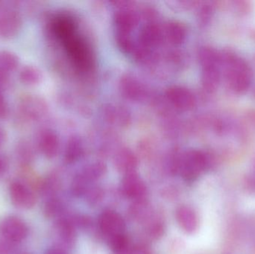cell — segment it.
<instances>
[{
  "label": "cell",
  "instance_id": "6da1fadb",
  "mask_svg": "<svg viewBox=\"0 0 255 254\" xmlns=\"http://www.w3.org/2000/svg\"><path fill=\"white\" fill-rule=\"evenodd\" d=\"M51 27L73 65L83 71L90 70L93 65L92 52L73 18L57 15L52 19Z\"/></svg>",
  "mask_w": 255,
  "mask_h": 254
},
{
  "label": "cell",
  "instance_id": "7a4b0ae2",
  "mask_svg": "<svg viewBox=\"0 0 255 254\" xmlns=\"http://www.w3.org/2000/svg\"><path fill=\"white\" fill-rule=\"evenodd\" d=\"M221 71L228 88L235 94L247 92L253 82V74L248 63L232 52L220 54Z\"/></svg>",
  "mask_w": 255,
  "mask_h": 254
},
{
  "label": "cell",
  "instance_id": "3957f363",
  "mask_svg": "<svg viewBox=\"0 0 255 254\" xmlns=\"http://www.w3.org/2000/svg\"><path fill=\"white\" fill-rule=\"evenodd\" d=\"M22 16L16 6L10 2L0 4V36L4 38L15 37L22 28Z\"/></svg>",
  "mask_w": 255,
  "mask_h": 254
},
{
  "label": "cell",
  "instance_id": "277c9868",
  "mask_svg": "<svg viewBox=\"0 0 255 254\" xmlns=\"http://www.w3.org/2000/svg\"><path fill=\"white\" fill-rule=\"evenodd\" d=\"M28 234L26 224L19 218L8 216L0 222V235L7 243H20L26 238Z\"/></svg>",
  "mask_w": 255,
  "mask_h": 254
},
{
  "label": "cell",
  "instance_id": "5b68a950",
  "mask_svg": "<svg viewBox=\"0 0 255 254\" xmlns=\"http://www.w3.org/2000/svg\"><path fill=\"white\" fill-rule=\"evenodd\" d=\"M211 161L207 155L193 152L188 155L181 169L183 177L187 181H194L205 170L209 169Z\"/></svg>",
  "mask_w": 255,
  "mask_h": 254
},
{
  "label": "cell",
  "instance_id": "8992f818",
  "mask_svg": "<svg viewBox=\"0 0 255 254\" xmlns=\"http://www.w3.org/2000/svg\"><path fill=\"white\" fill-rule=\"evenodd\" d=\"M99 227L108 240L125 234L126 222L121 215L112 210H106L100 215Z\"/></svg>",
  "mask_w": 255,
  "mask_h": 254
},
{
  "label": "cell",
  "instance_id": "52a82bcc",
  "mask_svg": "<svg viewBox=\"0 0 255 254\" xmlns=\"http://www.w3.org/2000/svg\"><path fill=\"white\" fill-rule=\"evenodd\" d=\"M12 203L22 209H31L35 205L36 196L26 185L19 181H13L9 187Z\"/></svg>",
  "mask_w": 255,
  "mask_h": 254
},
{
  "label": "cell",
  "instance_id": "ba28073f",
  "mask_svg": "<svg viewBox=\"0 0 255 254\" xmlns=\"http://www.w3.org/2000/svg\"><path fill=\"white\" fill-rule=\"evenodd\" d=\"M44 104L40 98L35 95H26L19 101V113L24 119L30 122L40 119L44 114Z\"/></svg>",
  "mask_w": 255,
  "mask_h": 254
},
{
  "label": "cell",
  "instance_id": "9c48e42d",
  "mask_svg": "<svg viewBox=\"0 0 255 254\" xmlns=\"http://www.w3.org/2000/svg\"><path fill=\"white\" fill-rule=\"evenodd\" d=\"M123 194L134 201H143L147 194L146 186L142 180L133 173L128 174L121 185Z\"/></svg>",
  "mask_w": 255,
  "mask_h": 254
},
{
  "label": "cell",
  "instance_id": "30bf717a",
  "mask_svg": "<svg viewBox=\"0 0 255 254\" xmlns=\"http://www.w3.org/2000/svg\"><path fill=\"white\" fill-rule=\"evenodd\" d=\"M177 222L187 234H194L199 227V218L195 210L188 206L178 207L175 213Z\"/></svg>",
  "mask_w": 255,
  "mask_h": 254
},
{
  "label": "cell",
  "instance_id": "8fae6325",
  "mask_svg": "<svg viewBox=\"0 0 255 254\" xmlns=\"http://www.w3.org/2000/svg\"><path fill=\"white\" fill-rule=\"evenodd\" d=\"M37 146L45 156L52 158L55 156L58 149L56 137L49 130H43L37 137Z\"/></svg>",
  "mask_w": 255,
  "mask_h": 254
},
{
  "label": "cell",
  "instance_id": "7c38bea8",
  "mask_svg": "<svg viewBox=\"0 0 255 254\" xmlns=\"http://www.w3.org/2000/svg\"><path fill=\"white\" fill-rule=\"evenodd\" d=\"M76 227L73 219H62L58 221L57 230L60 240L64 245L71 246L73 244L76 239Z\"/></svg>",
  "mask_w": 255,
  "mask_h": 254
},
{
  "label": "cell",
  "instance_id": "4fadbf2b",
  "mask_svg": "<svg viewBox=\"0 0 255 254\" xmlns=\"http://www.w3.org/2000/svg\"><path fill=\"white\" fill-rule=\"evenodd\" d=\"M19 58L14 52L0 50V76L9 77L17 69Z\"/></svg>",
  "mask_w": 255,
  "mask_h": 254
},
{
  "label": "cell",
  "instance_id": "5bb4252c",
  "mask_svg": "<svg viewBox=\"0 0 255 254\" xmlns=\"http://www.w3.org/2000/svg\"><path fill=\"white\" fill-rule=\"evenodd\" d=\"M41 76L40 71L32 65H25L19 72V79L23 85L33 86L40 82Z\"/></svg>",
  "mask_w": 255,
  "mask_h": 254
},
{
  "label": "cell",
  "instance_id": "9a60e30c",
  "mask_svg": "<svg viewBox=\"0 0 255 254\" xmlns=\"http://www.w3.org/2000/svg\"><path fill=\"white\" fill-rule=\"evenodd\" d=\"M109 242L113 254H130L132 246L126 234L112 237Z\"/></svg>",
  "mask_w": 255,
  "mask_h": 254
},
{
  "label": "cell",
  "instance_id": "2e32d148",
  "mask_svg": "<svg viewBox=\"0 0 255 254\" xmlns=\"http://www.w3.org/2000/svg\"><path fill=\"white\" fill-rule=\"evenodd\" d=\"M130 213L133 219L140 222H146L152 215L145 200L135 201L134 204L130 207Z\"/></svg>",
  "mask_w": 255,
  "mask_h": 254
},
{
  "label": "cell",
  "instance_id": "e0dca14e",
  "mask_svg": "<svg viewBox=\"0 0 255 254\" xmlns=\"http://www.w3.org/2000/svg\"><path fill=\"white\" fill-rule=\"evenodd\" d=\"M146 229L148 235L153 239H158L164 233V224L157 216L151 215L146 221Z\"/></svg>",
  "mask_w": 255,
  "mask_h": 254
},
{
  "label": "cell",
  "instance_id": "ac0fdd59",
  "mask_svg": "<svg viewBox=\"0 0 255 254\" xmlns=\"http://www.w3.org/2000/svg\"><path fill=\"white\" fill-rule=\"evenodd\" d=\"M64 205L61 200L57 198H51L45 204L43 213L46 218L52 219L61 214Z\"/></svg>",
  "mask_w": 255,
  "mask_h": 254
},
{
  "label": "cell",
  "instance_id": "d6986e66",
  "mask_svg": "<svg viewBox=\"0 0 255 254\" xmlns=\"http://www.w3.org/2000/svg\"><path fill=\"white\" fill-rule=\"evenodd\" d=\"M16 155L18 159L22 164H28L31 162L33 158L32 146L31 143L26 140L19 142L16 146Z\"/></svg>",
  "mask_w": 255,
  "mask_h": 254
},
{
  "label": "cell",
  "instance_id": "ffe728a7",
  "mask_svg": "<svg viewBox=\"0 0 255 254\" xmlns=\"http://www.w3.org/2000/svg\"><path fill=\"white\" fill-rule=\"evenodd\" d=\"M85 195L86 196L88 202L94 205L101 201L103 198V190L98 186H91Z\"/></svg>",
  "mask_w": 255,
  "mask_h": 254
},
{
  "label": "cell",
  "instance_id": "44dd1931",
  "mask_svg": "<svg viewBox=\"0 0 255 254\" xmlns=\"http://www.w3.org/2000/svg\"><path fill=\"white\" fill-rule=\"evenodd\" d=\"M8 113V105L2 90L0 89V119H4Z\"/></svg>",
  "mask_w": 255,
  "mask_h": 254
},
{
  "label": "cell",
  "instance_id": "7402d4cb",
  "mask_svg": "<svg viewBox=\"0 0 255 254\" xmlns=\"http://www.w3.org/2000/svg\"><path fill=\"white\" fill-rule=\"evenodd\" d=\"M130 254H151V253L147 246L139 244L132 246Z\"/></svg>",
  "mask_w": 255,
  "mask_h": 254
},
{
  "label": "cell",
  "instance_id": "603a6c76",
  "mask_svg": "<svg viewBox=\"0 0 255 254\" xmlns=\"http://www.w3.org/2000/svg\"><path fill=\"white\" fill-rule=\"evenodd\" d=\"M44 254H70L67 249L63 246H55L50 248L45 252Z\"/></svg>",
  "mask_w": 255,
  "mask_h": 254
},
{
  "label": "cell",
  "instance_id": "cb8c5ba5",
  "mask_svg": "<svg viewBox=\"0 0 255 254\" xmlns=\"http://www.w3.org/2000/svg\"><path fill=\"white\" fill-rule=\"evenodd\" d=\"M7 168V161L5 157L0 155V175L6 171Z\"/></svg>",
  "mask_w": 255,
  "mask_h": 254
},
{
  "label": "cell",
  "instance_id": "d4e9b609",
  "mask_svg": "<svg viewBox=\"0 0 255 254\" xmlns=\"http://www.w3.org/2000/svg\"><path fill=\"white\" fill-rule=\"evenodd\" d=\"M5 140V133L2 128L0 127V146L3 144Z\"/></svg>",
  "mask_w": 255,
  "mask_h": 254
},
{
  "label": "cell",
  "instance_id": "484cf974",
  "mask_svg": "<svg viewBox=\"0 0 255 254\" xmlns=\"http://www.w3.org/2000/svg\"><path fill=\"white\" fill-rule=\"evenodd\" d=\"M253 166H254V174H253V176L251 177V179L249 180V182H250L251 186H253V188L255 189V158L254 161V164H253Z\"/></svg>",
  "mask_w": 255,
  "mask_h": 254
},
{
  "label": "cell",
  "instance_id": "4316f807",
  "mask_svg": "<svg viewBox=\"0 0 255 254\" xmlns=\"http://www.w3.org/2000/svg\"></svg>",
  "mask_w": 255,
  "mask_h": 254
}]
</instances>
